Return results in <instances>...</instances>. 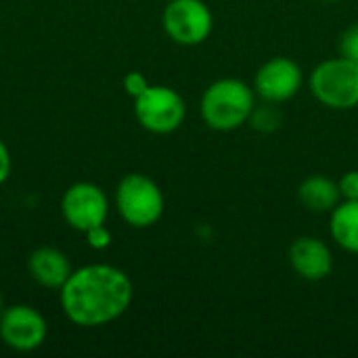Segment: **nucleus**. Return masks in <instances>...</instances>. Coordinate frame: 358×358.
<instances>
[{"label": "nucleus", "instance_id": "f257e3e1", "mask_svg": "<svg viewBox=\"0 0 358 358\" xmlns=\"http://www.w3.org/2000/svg\"><path fill=\"white\" fill-rule=\"evenodd\" d=\"M130 277L111 264H88L71 271L59 289L63 315L78 327H103L117 321L132 304Z\"/></svg>", "mask_w": 358, "mask_h": 358}, {"label": "nucleus", "instance_id": "f03ea898", "mask_svg": "<svg viewBox=\"0 0 358 358\" xmlns=\"http://www.w3.org/2000/svg\"><path fill=\"white\" fill-rule=\"evenodd\" d=\"M254 105V86L237 78H222L212 82L203 90L199 101V113L208 128L216 132H233L248 124Z\"/></svg>", "mask_w": 358, "mask_h": 358}, {"label": "nucleus", "instance_id": "7ed1b4c3", "mask_svg": "<svg viewBox=\"0 0 358 358\" xmlns=\"http://www.w3.org/2000/svg\"><path fill=\"white\" fill-rule=\"evenodd\" d=\"M115 208L126 224L134 229H149L164 216L166 199L153 178L132 172L117 182Z\"/></svg>", "mask_w": 358, "mask_h": 358}, {"label": "nucleus", "instance_id": "20e7f679", "mask_svg": "<svg viewBox=\"0 0 358 358\" xmlns=\"http://www.w3.org/2000/svg\"><path fill=\"white\" fill-rule=\"evenodd\" d=\"M310 90L327 109H355L358 107V63L342 55L319 63L310 73Z\"/></svg>", "mask_w": 358, "mask_h": 358}, {"label": "nucleus", "instance_id": "39448f33", "mask_svg": "<svg viewBox=\"0 0 358 358\" xmlns=\"http://www.w3.org/2000/svg\"><path fill=\"white\" fill-rule=\"evenodd\" d=\"M134 115L145 130L153 134H170L182 126L187 105L174 88L149 84V88L134 99Z\"/></svg>", "mask_w": 358, "mask_h": 358}, {"label": "nucleus", "instance_id": "423d86ee", "mask_svg": "<svg viewBox=\"0 0 358 358\" xmlns=\"http://www.w3.org/2000/svg\"><path fill=\"white\" fill-rule=\"evenodd\" d=\"M168 38L180 46L203 44L212 29L214 17L203 0H170L162 15Z\"/></svg>", "mask_w": 358, "mask_h": 358}, {"label": "nucleus", "instance_id": "0eeeda50", "mask_svg": "<svg viewBox=\"0 0 358 358\" xmlns=\"http://www.w3.org/2000/svg\"><path fill=\"white\" fill-rule=\"evenodd\" d=\"M61 214L65 222L80 233L105 224L109 216V199L94 182H73L61 199Z\"/></svg>", "mask_w": 358, "mask_h": 358}, {"label": "nucleus", "instance_id": "6e6552de", "mask_svg": "<svg viewBox=\"0 0 358 358\" xmlns=\"http://www.w3.org/2000/svg\"><path fill=\"white\" fill-rule=\"evenodd\" d=\"M48 336L46 319L27 304H13L0 313V340L17 352L38 350Z\"/></svg>", "mask_w": 358, "mask_h": 358}, {"label": "nucleus", "instance_id": "1a4fd4ad", "mask_svg": "<svg viewBox=\"0 0 358 358\" xmlns=\"http://www.w3.org/2000/svg\"><path fill=\"white\" fill-rule=\"evenodd\" d=\"M304 84L302 67L289 57H273L260 65L254 76L256 96L268 103H285L294 99Z\"/></svg>", "mask_w": 358, "mask_h": 358}, {"label": "nucleus", "instance_id": "9d476101", "mask_svg": "<svg viewBox=\"0 0 358 358\" xmlns=\"http://www.w3.org/2000/svg\"><path fill=\"white\" fill-rule=\"evenodd\" d=\"M289 264L304 281H323L334 271V254L319 237H298L289 248Z\"/></svg>", "mask_w": 358, "mask_h": 358}, {"label": "nucleus", "instance_id": "9b49d317", "mask_svg": "<svg viewBox=\"0 0 358 358\" xmlns=\"http://www.w3.org/2000/svg\"><path fill=\"white\" fill-rule=\"evenodd\" d=\"M27 271L38 285L46 289H61V285L71 275V264L61 250L44 245L29 254Z\"/></svg>", "mask_w": 358, "mask_h": 358}, {"label": "nucleus", "instance_id": "f8f14e48", "mask_svg": "<svg viewBox=\"0 0 358 358\" xmlns=\"http://www.w3.org/2000/svg\"><path fill=\"white\" fill-rule=\"evenodd\" d=\"M300 203L313 214H331L342 201V193L336 180L323 174H313L304 178L298 187Z\"/></svg>", "mask_w": 358, "mask_h": 358}, {"label": "nucleus", "instance_id": "ddd939ff", "mask_svg": "<svg viewBox=\"0 0 358 358\" xmlns=\"http://www.w3.org/2000/svg\"><path fill=\"white\" fill-rule=\"evenodd\" d=\"M329 233L342 250L358 254V199H344L336 206L329 214Z\"/></svg>", "mask_w": 358, "mask_h": 358}, {"label": "nucleus", "instance_id": "4468645a", "mask_svg": "<svg viewBox=\"0 0 358 358\" xmlns=\"http://www.w3.org/2000/svg\"><path fill=\"white\" fill-rule=\"evenodd\" d=\"M248 124H250L254 130L262 132V134H271V132H275V130L281 128V124H283V113H281V109L277 107V103L262 101L260 105H254Z\"/></svg>", "mask_w": 358, "mask_h": 358}, {"label": "nucleus", "instance_id": "2eb2a0df", "mask_svg": "<svg viewBox=\"0 0 358 358\" xmlns=\"http://www.w3.org/2000/svg\"><path fill=\"white\" fill-rule=\"evenodd\" d=\"M338 48H340V55L344 59H350L358 63V23L348 25L342 36H340V42H338Z\"/></svg>", "mask_w": 358, "mask_h": 358}, {"label": "nucleus", "instance_id": "dca6fc26", "mask_svg": "<svg viewBox=\"0 0 358 358\" xmlns=\"http://www.w3.org/2000/svg\"><path fill=\"white\" fill-rule=\"evenodd\" d=\"M84 235H86V241L92 250H107L111 245V233L105 224L92 227Z\"/></svg>", "mask_w": 358, "mask_h": 358}, {"label": "nucleus", "instance_id": "f3484780", "mask_svg": "<svg viewBox=\"0 0 358 358\" xmlns=\"http://www.w3.org/2000/svg\"><path fill=\"white\" fill-rule=\"evenodd\" d=\"M147 88H149V80H147L141 71H130V73H126V78H124V90H126L128 96L136 99V96H141Z\"/></svg>", "mask_w": 358, "mask_h": 358}, {"label": "nucleus", "instance_id": "a211bd4d", "mask_svg": "<svg viewBox=\"0 0 358 358\" xmlns=\"http://www.w3.org/2000/svg\"><path fill=\"white\" fill-rule=\"evenodd\" d=\"M342 199H358V170L346 172L340 180H338Z\"/></svg>", "mask_w": 358, "mask_h": 358}, {"label": "nucleus", "instance_id": "6ab92c4d", "mask_svg": "<svg viewBox=\"0 0 358 358\" xmlns=\"http://www.w3.org/2000/svg\"><path fill=\"white\" fill-rule=\"evenodd\" d=\"M10 170H13V159H10V151L8 147L4 145V141L0 138V187L8 180L10 176Z\"/></svg>", "mask_w": 358, "mask_h": 358}, {"label": "nucleus", "instance_id": "aec40b11", "mask_svg": "<svg viewBox=\"0 0 358 358\" xmlns=\"http://www.w3.org/2000/svg\"><path fill=\"white\" fill-rule=\"evenodd\" d=\"M4 310V304H2V296H0V313Z\"/></svg>", "mask_w": 358, "mask_h": 358}, {"label": "nucleus", "instance_id": "412c9836", "mask_svg": "<svg viewBox=\"0 0 358 358\" xmlns=\"http://www.w3.org/2000/svg\"><path fill=\"white\" fill-rule=\"evenodd\" d=\"M323 2H336V0H323Z\"/></svg>", "mask_w": 358, "mask_h": 358}]
</instances>
